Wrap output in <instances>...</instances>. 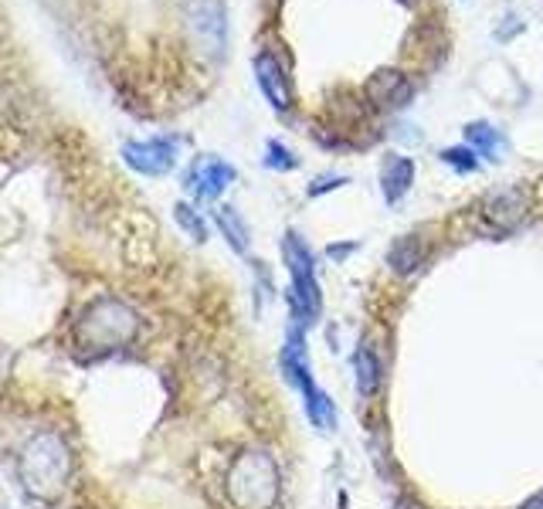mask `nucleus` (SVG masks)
<instances>
[{
	"label": "nucleus",
	"mask_w": 543,
	"mask_h": 509,
	"mask_svg": "<svg viewBox=\"0 0 543 509\" xmlns=\"http://www.w3.org/2000/svg\"><path fill=\"white\" fill-rule=\"evenodd\" d=\"M68 472H72V455H68V445L62 442V435H55V431L34 435L21 455L24 489H28L31 496L51 499L55 493H62Z\"/></svg>",
	"instance_id": "1"
},
{
	"label": "nucleus",
	"mask_w": 543,
	"mask_h": 509,
	"mask_svg": "<svg viewBox=\"0 0 543 509\" xmlns=\"http://www.w3.org/2000/svg\"><path fill=\"white\" fill-rule=\"evenodd\" d=\"M228 496L238 509H272L279 499V465L265 452H241L228 469Z\"/></svg>",
	"instance_id": "2"
},
{
	"label": "nucleus",
	"mask_w": 543,
	"mask_h": 509,
	"mask_svg": "<svg viewBox=\"0 0 543 509\" xmlns=\"http://www.w3.org/2000/svg\"><path fill=\"white\" fill-rule=\"evenodd\" d=\"M282 258H286V269L292 279L289 289V303H292V319L296 323H316L323 313V292H320V279H316V265H313V252L296 231H289L282 238Z\"/></svg>",
	"instance_id": "3"
},
{
	"label": "nucleus",
	"mask_w": 543,
	"mask_h": 509,
	"mask_svg": "<svg viewBox=\"0 0 543 509\" xmlns=\"http://www.w3.org/2000/svg\"><path fill=\"white\" fill-rule=\"evenodd\" d=\"M79 333L99 350L123 347V343L133 340V333H136V316L129 313L123 303H116V299H99V303L85 313Z\"/></svg>",
	"instance_id": "4"
},
{
	"label": "nucleus",
	"mask_w": 543,
	"mask_h": 509,
	"mask_svg": "<svg viewBox=\"0 0 543 509\" xmlns=\"http://www.w3.org/2000/svg\"><path fill=\"white\" fill-rule=\"evenodd\" d=\"M187 28L208 55H221L228 38V14L221 0H191L187 4Z\"/></svg>",
	"instance_id": "5"
},
{
	"label": "nucleus",
	"mask_w": 543,
	"mask_h": 509,
	"mask_svg": "<svg viewBox=\"0 0 543 509\" xmlns=\"http://www.w3.org/2000/svg\"><path fill=\"white\" fill-rule=\"evenodd\" d=\"M123 160L136 170V174L160 177V174H167V170H174V163H177V143H174V140L126 143V146H123Z\"/></svg>",
	"instance_id": "6"
},
{
	"label": "nucleus",
	"mask_w": 543,
	"mask_h": 509,
	"mask_svg": "<svg viewBox=\"0 0 543 509\" xmlns=\"http://www.w3.org/2000/svg\"><path fill=\"white\" fill-rule=\"evenodd\" d=\"M415 96V85H411L408 75L394 72V68H381V72L370 75L367 82V99L374 102L377 109H404Z\"/></svg>",
	"instance_id": "7"
},
{
	"label": "nucleus",
	"mask_w": 543,
	"mask_h": 509,
	"mask_svg": "<svg viewBox=\"0 0 543 509\" xmlns=\"http://www.w3.org/2000/svg\"><path fill=\"white\" fill-rule=\"evenodd\" d=\"M255 79H258V89L265 92V99L272 102V109L286 112L292 106L289 75H286V68L279 65V58H275L272 51H262V55H255Z\"/></svg>",
	"instance_id": "8"
},
{
	"label": "nucleus",
	"mask_w": 543,
	"mask_h": 509,
	"mask_svg": "<svg viewBox=\"0 0 543 509\" xmlns=\"http://www.w3.org/2000/svg\"><path fill=\"white\" fill-rule=\"evenodd\" d=\"M231 184H235V167L224 160H201L194 163V170L187 174V191L194 197H204V201L221 197Z\"/></svg>",
	"instance_id": "9"
},
{
	"label": "nucleus",
	"mask_w": 543,
	"mask_h": 509,
	"mask_svg": "<svg viewBox=\"0 0 543 509\" xmlns=\"http://www.w3.org/2000/svg\"><path fill=\"white\" fill-rule=\"evenodd\" d=\"M415 184V160L401 157V153H387L381 163V187H384V201L398 204L404 194Z\"/></svg>",
	"instance_id": "10"
},
{
	"label": "nucleus",
	"mask_w": 543,
	"mask_h": 509,
	"mask_svg": "<svg viewBox=\"0 0 543 509\" xmlns=\"http://www.w3.org/2000/svg\"><path fill=\"white\" fill-rule=\"evenodd\" d=\"M353 377H357V391L360 398H374L381 391V381H384V367H381V357L360 343L357 353H353Z\"/></svg>",
	"instance_id": "11"
},
{
	"label": "nucleus",
	"mask_w": 543,
	"mask_h": 509,
	"mask_svg": "<svg viewBox=\"0 0 543 509\" xmlns=\"http://www.w3.org/2000/svg\"><path fill=\"white\" fill-rule=\"evenodd\" d=\"M462 133H465V146H472V150L486 160H503L506 150H510V146H506V136L489 123H469Z\"/></svg>",
	"instance_id": "12"
},
{
	"label": "nucleus",
	"mask_w": 543,
	"mask_h": 509,
	"mask_svg": "<svg viewBox=\"0 0 543 509\" xmlns=\"http://www.w3.org/2000/svg\"><path fill=\"white\" fill-rule=\"evenodd\" d=\"M303 404H306V418L313 421V428H320V431H333L336 428V404L320 384L306 387Z\"/></svg>",
	"instance_id": "13"
},
{
	"label": "nucleus",
	"mask_w": 543,
	"mask_h": 509,
	"mask_svg": "<svg viewBox=\"0 0 543 509\" xmlns=\"http://www.w3.org/2000/svg\"><path fill=\"white\" fill-rule=\"evenodd\" d=\"M387 262H391V269L398 275H411L421 262H425V248H421V241L415 235H404L391 245Z\"/></svg>",
	"instance_id": "14"
},
{
	"label": "nucleus",
	"mask_w": 543,
	"mask_h": 509,
	"mask_svg": "<svg viewBox=\"0 0 543 509\" xmlns=\"http://www.w3.org/2000/svg\"><path fill=\"white\" fill-rule=\"evenodd\" d=\"M214 221H218V228L224 231L228 245L235 248L238 255H245V252H248V224L241 221V214L235 211V207H218Z\"/></svg>",
	"instance_id": "15"
},
{
	"label": "nucleus",
	"mask_w": 543,
	"mask_h": 509,
	"mask_svg": "<svg viewBox=\"0 0 543 509\" xmlns=\"http://www.w3.org/2000/svg\"><path fill=\"white\" fill-rule=\"evenodd\" d=\"M442 160L452 170H459V174H472V170H479V153L472 150V146H448V150H442Z\"/></svg>",
	"instance_id": "16"
},
{
	"label": "nucleus",
	"mask_w": 543,
	"mask_h": 509,
	"mask_svg": "<svg viewBox=\"0 0 543 509\" xmlns=\"http://www.w3.org/2000/svg\"><path fill=\"white\" fill-rule=\"evenodd\" d=\"M174 218H177V224H180V228H184L191 238H197V241L208 238V224L201 221V214H197L191 204H177V207H174Z\"/></svg>",
	"instance_id": "17"
},
{
	"label": "nucleus",
	"mask_w": 543,
	"mask_h": 509,
	"mask_svg": "<svg viewBox=\"0 0 543 509\" xmlns=\"http://www.w3.org/2000/svg\"><path fill=\"white\" fill-rule=\"evenodd\" d=\"M296 157H292V153L286 150V146H282V143H269V157H265V167H272V170H292V167H296Z\"/></svg>",
	"instance_id": "18"
},
{
	"label": "nucleus",
	"mask_w": 543,
	"mask_h": 509,
	"mask_svg": "<svg viewBox=\"0 0 543 509\" xmlns=\"http://www.w3.org/2000/svg\"><path fill=\"white\" fill-rule=\"evenodd\" d=\"M347 184V177H320L313 187H309V197H320L326 191H336V187H343Z\"/></svg>",
	"instance_id": "19"
}]
</instances>
